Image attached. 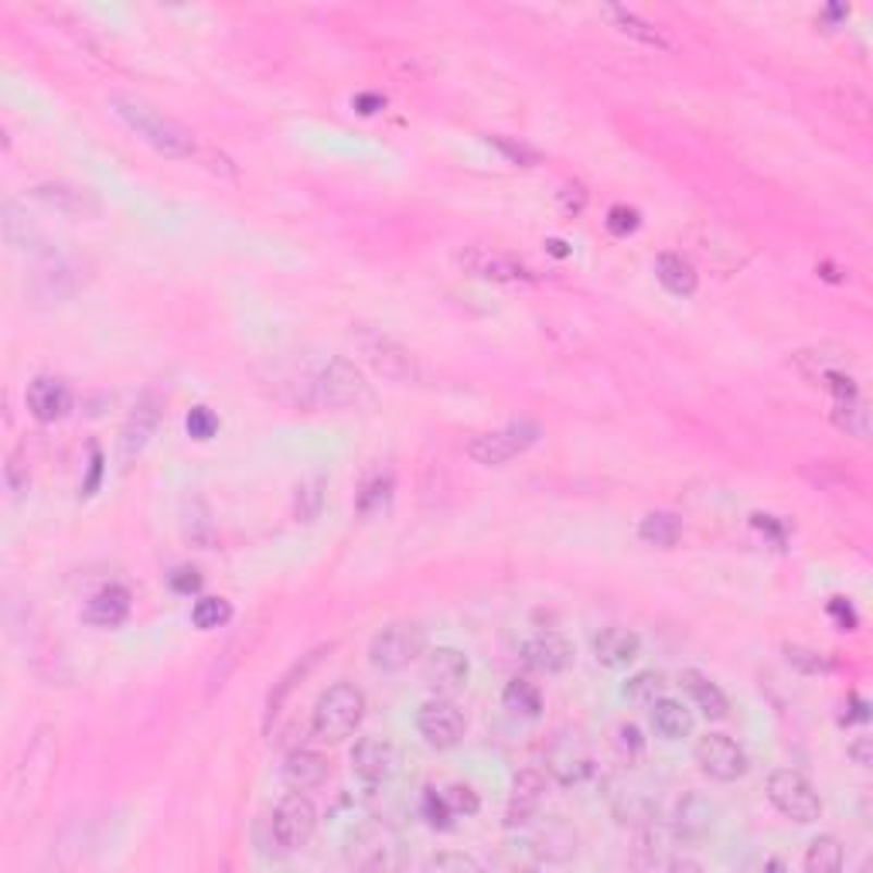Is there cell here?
<instances>
[{
    "mask_svg": "<svg viewBox=\"0 0 873 873\" xmlns=\"http://www.w3.org/2000/svg\"><path fill=\"white\" fill-rule=\"evenodd\" d=\"M110 110L131 126V131L158 153L164 158H174V161H185L198 150L195 144V134L182 120L168 116L164 110H158L153 102L140 99V96H131V93H116L110 96Z\"/></svg>",
    "mask_w": 873,
    "mask_h": 873,
    "instance_id": "6da1fadb",
    "label": "cell"
},
{
    "mask_svg": "<svg viewBox=\"0 0 873 873\" xmlns=\"http://www.w3.org/2000/svg\"><path fill=\"white\" fill-rule=\"evenodd\" d=\"M366 716V692L352 683H335L321 692L311 716V734L321 743H339L355 734Z\"/></svg>",
    "mask_w": 873,
    "mask_h": 873,
    "instance_id": "7a4b0ae2",
    "label": "cell"
},
{
    "mask_svg": "<svg viewBox=\"0 0 873 873\" xmlns=\"http://www.w3.org/2000/svg\"><path fill=\"white\" fill-rule=\"evenodd\" d=\"M352 339H355L358 352L366 355V362L382 379L396 382V386H417V382H420L423 372H420L417 355L409 352L406 345H399L396 339L382 335V331H376V328H355Z\"/></svg>",
    "mask_w": 873,
    "mask_h": 873,
    "instance_id": "3957f363",
    "label": "cell"
},
{
    "mask_svg": "<svg viewBox=\"0 0 873 873\" xmlns=\"http://www.w3.org/2000/svg\"><path fill=\"white\" fill-rule=\"evenodd\" d=\"M427 652V631L417 622H393L369 641V662L376 673H399Z\"/></svg>",
    "mask_w": 873,
    "mask_h": 873,
    "instance_id": "277c9868",
    "label": "cell"
},
{
    "mask_svg": "<svg viewBox=\"0 0 873 873\" xmlns=\"http://www.w3.org/2000/svg\"><path fill=\"white\" fill-rule=\"evenodd\" d=\"M767 799H772V806L785 819H791V823H799V826H809L823 815V799H819V791L812 788V782L802 772H791V767H782V772L767 778Z\"/></svg>",
    "mask_w": 873,
    "mask_h": 873,
    "instance_id": "5b68a950",
    "label": "cell"
},
{
    "mask_svg": "<svg viewBox=\"0 0 873 873\" xmlns=\"http://www.w3.org/2000/svg\"><path fill=\"white\" fill-rule=\"evenodd\" d=\"M372 399V390L366 376L355 369V362L348 358H331V362L321 369L318 382H315V403L328 406V409H348V406H362Z\"/></svg>",
    "mask_w": 873,
    "mask_h": 873,
    "instance_id": "8992f818",
    "label": "cell"
},
{
    "mask_svg": "<svg viewBox=\"0 0 873 873\" xmlns=\"http://www.w3.org/2000/svg\"><path fill=\"white\" fill-rule=\"evenodd\" d=\"M270 829H273V839L280 850H304L307 843H311L315 829H318V809L315 802L307 799L300 791H291L280 799V806L273 809V819H270Z\"/></svg>",
    "mask_w": 873,
    "mask_h": 873,
    "instance_id": "52a82bcc",
    "label": "cell"
},
{
    "mask_svg": "<svg viewBox=\"0 0 873 873\" xmlns=\"http://www.w3.org/2000/svg\"><path fill=\"white\" fill-rule=\"evenodd\" d=\"M536 441H539V427L529 420H519V423H508V427L492 430V433H478L468 444V454L478 460V465L502 468L505 460L526 454Z\"/></svg>",
    "mask_w": 873,
    "mask_h": 873,
    "instance_id": "ba28073f",
    "label": "cell"
},
{
    "mask_svg": "<svg viewBox=\"0 0 873 873\" xmlns=\"http://www.w3.org/2000/svg\"><path fill=\"white\" fill-rule=\"evenodd\" d=\"M457 263L465 267L471 276L495 280V284H539V273L529 263L516 260V256L502 253V249L471 246L465 253H457Z\"/></svg>",
    "mask_w": 873,
    "mask_h": 873,
    "instance_id": "9c48e42d",
    "label": "cell"
},
{
    "mask_svg": "<svg viewBox=\"0 0 873 873\" xmlns=\"http://www.w3.org/2000/svg\"><path fill=\"white\" fill-rule=\"evenodd\" d=\"M417 730L427 740V748L451 751V748H457V743H460V737H465L468 721H465V713L457 710V703H451V697H436V700H427L420 706Z\"/></svg>",
    "mask_w": 873,
    "mask_h": 873,
    "instance_id": "30bf717a",
    "label": "cell"
},
{
    "mask_svg": "<svg viewBox=\"0 0 873 873\" xmlns=\"http://www.w3.org/2000/svg\"><path fill=\"white\" fill-rule=\"evenodd\" d=\"M590 772H594V758L580 734L563 730L553 737L546 751V775H553L560 785H580Z\"/></svg>",
    "mask_w": 873,
    "mask_h": 873,
    "instance_id": "8fae6325",
    "label": "cell"
},
{
    "mask_svg": "<svg viewBox=\"0 0 873 873\" xmlns=\"http://www.w3.org/2000/svg\"><path fill=\"white\" fill-rule=\"evenodd\" d=\"M697 764H700V772L710 775L713 782H737V778L748 775V754H743L740 743L730 740L727 734L700 737Z\"/></svg>",
    "mask_w": 873,
    "mask_h": 873,
    "instance_id": "7c38bea8",
    "label": "cell"
},
{
    "mask_svg": "<svg viewBox=\"0 0 873 873\" xmlns=\"http://www.w3.org/2000/svg\"><path fill=\"white\" fill-rule=\"evenodd\" d=\"M352 767H355L358 782L369 785V788H379L399 772V751L386 737H362L352 748Z\"/></svg>",
    "mask_w": 873,
    "mask_h": 873,
    "instance_id": "4fadbf2b",
    "label": "cell"
},
{
    "mask_svg": "<svg viewBox=\"0 0 873 873\" xmlns=\"http://www.w3.org/2000/svg\"><path fill=\"white\" fill-rule=\"evenodd\" d=\"M86 284H89V273L79 260H72V256H51L48 267H41L35 276V297L48 304H65Z\"/></svg>",
    "mask_w": 873,
    "mask_h": 873,
    "instance_id": "5bb4252c",
    "label": "cell"
},
{
    "mask_svg": "<svg viewBox=\"0 0 873 873\" xmlns=\"http://www.w3.org/2000/svg\"><path fill=\"white\" fill-rule=\"evenodd\" d=\"M161 423V399L147 393L137 399V406L131 409V417H126L123 430H120V460L123 465H131L134 457L144 454V447L150 444L153 430Z\"/></svg>",
    "mask_w": 873,
    "mask_h": 873,
    "instance_id": "9a60e30c",
    "label": "cell"
},
{
    "mask_svg": "<svg viewBox=\"0 0 873 873\" xmlns=\"http://www.w3.org/2000/svg\"><path fill=\"white\" fill-rule=\"evenodd\" d=\"M543 795H546V772H539V767H522V772L512 778L505 823L512 829L529 826L536 819V812H539V806H543Z\"/></svg>",
    "mask_w": 873,
    "mask_h": 873,
    "instance_id": "2e32d148",
    "label": "cell"
},
{
    "mask_svg": "<svg viewBox=\"0 0 873 873\" xmlns=\"http://www.w3.org/2000/svg\"><path fill=\"white\" fill-rule=\"evenodd\" d=\"M471 665L457 649H433L423 662V679L436 697H454L468 686Z\"/></svg>",
    "mask_w": 873,
    "mask_h": 873,
    "instance_id": "e0dca14e",
    "label": "cell"
},
{
    "mask_svg": "<svg viewBox=\"0 0 873 873\" xmlns=\"http://www.w3.org/2000/svg\"><path fill=\"white\" fill-rule=\"evenodd\" d=\"M522 662L532 673H546L556 676L574 665V645L556 631H539L522 645Z\"/></svg>",
    "mask_w": 873,
    "mask_h": 873,
    "instance_id": "ac0fdd59",
    "label": "cell"
},
{
    "mask_svg": "<svg viewBox=\"0 0 873 873\" xmlns=\"http://www.w3.org/2000/svg\"><path fill=\"white\" fill-rule=\"evenodd\" d=\"M24 403H28L32 417L38 423H56L62 420L69 409H72V393L62 379L56 376H35L28 382V393H24Z\"/></svg>",
    "mask_w": 873,
    "mask_h": 873,
    "instance_id": "d6986e66",
    "label": "cell"
},
{
    "mask_svg": "<svg viewBox=\"0 0 873 873\" xmlns=\"http://www.w3.org/2000/svg\"><path fill=\"white\" fill-rule=\"evenodd\" d=\"M35 198L45 201L48 209H56L59 216H69V219H96L102 212V201L96 198V192L75 188V185H65V182L38 185Z\"/></svg>",
    "mask_w": 873,
    "mask_h": 873,
    "instance_id": "ffe728a7",
    "label": "cell"
},
{
    "mask_svg": "<svg viewBox=\"0 0 873 873\" xmlns=\"http://www.w3.org/2000/svg\"><path fill=\"white\" fill-rule=\"evenodd\" d=\"M529 850L546 863H567L577 857V833L563 823V819L550 815L546 823L529 836Z\"/></svg>",
    "mask_w": 873,
    "mask_h": 873,
    "instance_id": "44dd1931",
    "label": "cell"
},
{
    "mask_svg": "<svg viewBox=\"0 0 873 873\" xmlns=\"http://www.w3.org/2000/svg\"><path fill=\"white\" fill-rule=\"evenodd\" d=\"M280 778L294 791H311L328 782V758L311 748H294L280 764Z\"/></svg>",
    "mask_w": 873,
    "mask_h": 873,
    "instance_id": "7402d4cb",
    "label": "cell"
},
{
    "mask_svg": "<svg viewBox=\"0 0 873 873\" xmlns=\"http://www.w3.org/2000/svg\"><path fill=\"white\" fill-rule=\"evenodd\" d=\"M126 614H131V590L120 583H107L86 601L83 622L96 628H116L126 622Z\"/></svg>",
    "mask_w": 873,
    "mask_h": 873,
    "instance_id": "603a6c76",
    "label": "cell"
},
{
    "mask_svg": "<svg viewBox=\"0 0 873 873\" xmlns=\"http://www.w3.org/2000/svg\"><path fill=\"white\" fill-rule=\"evenodd\" d=\"M641 652V638L628 628H604L594 635V659L604 669H628Z\"/></svg>",
    "mask_w": 873,
    "mask_h": 873,
    "instance_id": "cb8c5ba5",
    "label": "cell"
},
{
    "mask_svg": "<svg viewBox=\"0 0 873 873\" xmlns=\"http://www.w3.org/2000/svg\"><path fill=\"white\" fill-rule=\"evenodd\" d=\"M679 686L689 692V700L697 703V710L710 721H727L730 716V700L724 697V689L716 686L710 676H703L700 669H683Z\"/></svg>",
    "mask_w": 873,
    "mask_h": 873,
    "instance_id": "d4e9b609",
    "label": "cell"
},
{
    "mask_svg": "<svg viewBox=\"0 0 873 873\" xmlns=\"http://www.w3.org/2000/svg\"><path fill=\"white\" fill-rule=\"evenodd\" d=\"M655 276H659V284L676 297H692L700 287V273L692 270V263L683 253H659Z\"/></svg>",
    "mask_w": 873,
    "mask_h": 873,
    "instance_id": "484cf974",
    "label": "cell"
},
{
    "mask_svg": "<svg viewBox=\"0 0 873 873\" xmlns=\"http://www.w3.org/2000/svg\"><path fill=\"white\" fill-rule=\"evenodd\" d=\"M853 362L850 348H839V345H823V348H809V352H799L791 355V366L799 369L809 382H819L829 372H839Z\"/></svg>",
    "mask_w": 873,
    "mask_h": 873,
    "instance_id": "4316f807",
    "label": "cell"
},
{
    "mask_svg": "<svg viewBox=\"0 0 873 873\" xmlns=\"http://www.w3.org/2000/svg\"><path fill=\"white\" fill-rule=\"evenodd\" d=\"M614 28H618L622 35H628V38H635V41H641V45H649V48H662V51H669L673 48V41L662 35V28H655V24H649L645 17H638L635 11H628V8H618V4H607L604 11H601Z\"/></svg>",
    "mask_w": 873,
    "mask_h": 873,
    "instance_id": "83f0119b",
    "label": "cell"
},
{
    "mask_svg": "<svg viewBox=\"0 0 873 873\" xmlns=\"http://www.w3.org/2000/svg\"><path fill=\"white\" fill-rule=\"evenodd\" d=\"M652 727L662 740H683L692 734L697 721H692V710L683 706L679 700H669V697H659L652 703Z\"/></svg>",
    "mask_w": 873,
    "mask_h": 873,
    "instance_id": "f1b7e54d",
    "label": "cell"
},
{
    "mask_svg": "<svg viewBox=\"0 0 873 873\" xmlns=\"http://www.w3.org/2000/svg\"><path fill=\"white\" fill-rule=\"evenodd\" d=\"M713 815H716V809L706 799H700V795H689V799L679 806V823H676L679 839H686V843L703 839L713 829Z\"/></svg>",
    "mask_w": 873,
    "mask_h": 873,
    "instance_id": "f546056e",
    "label": "cell"
},
{
    "mask_svg": "<svg viewBox=\"0 0 873 873\" xmlns=\"http://www.w3.org/2000/svg\"><path fill=\"white\" fill-rule=\"evenodd\" d=\"M683 536V522L673 516V512H649L645 519L638 526V539L649 546H659V550H673Z\"/></svg>",
    "mask_w": 873,
    "mask_h": 873,
    "instance_id": "4dcf8cb0",
    "label": "cell"
},
{
    "mask_svg": "<svg viewBox=\"0 0 873 873\" xmlns=\"http://www.w3.org/2000/svg\"><path fill=\"white\" fill-rule=\"evenodd\" d=\"M0 222H4V239L8 246L14 249H24V253H38L41 249V236L35 233V225L28 222V216H21V209L14 201H4V209H0Z\"/></svg>",
    "mask_w": 873,
    "mask_h": 873,
    "instance_id": "1f68e13d",
    "label": "cell"
},
{
    "mask_svg": "<svg viewBox=\"0 0 873 873\" xmlns=\"http://www.w3.org/2000/svg\"><path fill=\"white\" fill-rule=\"evenodd\" d=\"M833 423L839 430H846L850 436H860V441H866V436H870V409H866V399L860 393L836 399L833 403Z\"/></svg>",
    "mask_w": 873,
    "mask_h": 873,
    "instance_id": "d6a6232c",
    "label": "cell"
},
{
    "mask_svg": "<svg viewBox=\"0 0 873 873\" xmlns=\"http://www.w3.org/2000/svg\"><path fill=\"white\" fill-rule=\"evenodd\" d=\"M809 873H836L843 870V843L836 836H815L806 850Z\"/></svg>",
    "mask_w": 873,
    "mask_h": 873,
    "instance_id": "836d02e7",
    "label": "cell"
},
{
    "mask_svg": "<svg viewBox=\"0 0 873 873\" xmlns=\"http://www.w3.org/2000/svg\"><path fill=\"white\" fill-rule=\"evenodd\" d=\"M505 710H512L516 716H526V721H536L539 713H543V697H539V689L526 679H512L505 686V697H502Z\"/></svg>",
    "mask_w": 873,
    "mask_h": 873,
    "instance_id": "e575fe53",
    "label": "cell"
},
{
    "mask_svg": "<svg viewBox=\"0 0 873 873\" xmlns=\"http://www.w3.org/2000/svg\"><path fill=\"white\" fill-rule=\"evenodd\" d=\"M662 692H665V679H662V673H652V669L638 673L625 683V700H631L638 706H652Z\"/></svg>",
    "mask_w": 873,
    "mask_h": 873,
    "instance_id": "d590c367",
    "label": "cell"
},
{
    "mask_svg": "<svg viewBox=\"0 0 873 873\" xmlns=\"http://www.w3.org/2000/svg\"><path fill=\"white\" fill-rule=\"evenodd\" d=\"M229 618H233V607H229V601H222V598H201V601H195V607H192V622H195V628H201V631L222 628Z\"/></svg>",
    "mask_w": 873,
    "mask_h": 873,
    "instance_id": "8d00e7d4",
    "label": "cell"
},
{
    "mask_svg": "<svg viewBox=\"0 0 873 873\" xmlns=\"http://www.w3.org/2000/svg\"><path fill=\"white\" fill-rule=\"evenodd\" d=\"M390 499H393V478L379 475L358 492V512H362V516H379V512L390 505Z\"/></svg>",
    "mask_w": 873,
    "mask_h": 873,
    "instance_id": "74e56055",
    "label": "cell"
},
{
    "mask_svg": "<svg viewBox=\"0 0 873 873\" xmlns=\"http://www.w3.org/2000/svg\"><path fill=\"white\" fill-rule=\"evenodd\" d=\"M785 659H788V665H795V669L806 673V676H819V673L833 669V662L823 652H812V649H802V645H785Z\"/></svg>",
    "mask_w": 873,
    "mask_h": 873,
    "instance_id": "f35d334b",
    "label": "cell"
},
{
    "mask_svg": "<svg viewBox=\"0 0 873 873\" xmlns=\"http://www.w3.org/2000/svg\"><path fill=\"white\" fill-rule=\"evenodd\" d=\"M423 819H427L433 829H451L454 809L447 802V795H441L436 788H427V795H423Z\"/></svg>",
    "mask_w": 873,
    "mask_h": 873,
    "instance_id": "ab89813d",
    "label": "cell"
},
{
    "mask_svg": "<svg viewBox=\"0 0 873 873\" xmlns=\"http://www.w3.org/2000/svg\"><path fill=\"white\" fill-rule=\"evenodd\" d=\"M321 655H324V649L311 652V655H307L304 662H297V665H294V669H291V673H287L284 679H280L276 692H270V716L276 713V706H280V703H284V697H287V692L294 689V683H297V679H304V676H307V669H311V665H315V662H318Z\"/></svg>",
    "mask_w": 873,
    "mask_h": 873,
    "instance_id": "60d3db41",
    "label": "cell"
},
{
    "mask_svg": "<svg viewBox=\"0 0 873 873\" xmlns=\"http://www.w3.org/2000/svg\"><path fill=\"white\" fill-rule=\"evenodd\" d=\"M185 427H188V436H195V441H212V436L219 433V417L209 406H195L185 420Z\"/></svg>",
    "mask_w": 873,
    "mask_h": 873,
    "instance_id": "b9f144b4",
    "label": "cell"
},
{
    "mask_svg": "<svg viewBox=\"0 0 873 873\" xmlns=\"http://www.w3.org/2000/svg\"><path fill=\"white\" fill-rule=\"evenodd\" d=\"M488 144L499 147L512 164H522V168L539 164V150H532L529 144H516V140H508V137H488Z\"/></svg>",
    "mask_w": 873,
    "mask_h": 873,
    "instance_id": "7bdbcfd3",
    "label": "cell"
},
{
    "mask_svg": "<svg viewBox=\"0 0 873 873\" xmlns=\"http://www.w3.org/2000/svg\"><path fill=\"white\" fill-rule=\"evenodd\" d=\"M638 225H641V216L635 209H628V205H614V209L607 212V229L614 236H631Z\"/></svg>",
    "mask_w": 873,
    "mask_h": 873,
    "instance_id": "ee69618b",
    "label": "cell"
},
{
    "mask_svg": "<svg viewBox=\"0 0 873 873\" xmlns=\"http://www.w3.org/2000/svg\"><path fill=\"white\" fill-rule=\"evenodd\" d=\"M556 201H560L563 216H580L587 209V188L577 185V182L574 185H563L560 195H556Z\"/></svg>",
    "mask_w": 873,
    "mask_h": 873,
    "instance_id": "f6af8a7d",
    "label": "cell"
},
{
    "mask_svg": "<svg viewBox=\"0 0 873 873\" xmlns=\"http://www.w3.org/2000/svg\"><path fill=\"white\" fill-rule=\"evenodd\" d=\"M447 795V802H451V809H454V815H475L478 812V795L468 788V785H454L451 791H444Z\"/></svg>",
    "mask_w": 873,
    "mask_h": 873,
    "instance_id": "bcb514c9",
    "label": "cell"
},
{
    "mask_svg": "<svg viewBox=\"0 0 873 873\" xmlns=\"http://www.w3.org/2000/svg\"><path fill=\"white\" fill-rule=\"evenodd\" d=\"M427 870H471V873H478L481 863L471 860V857H465V853H436V857L427 863Z\"/></svg>",
    "mask_w": 873,
    "mask_h": 873,
    "instance_id": "7dc6e473",
    "label": "cell"
},
{
    "mask_svg": "<svg viewBox=\"0 0 873 873\" xmlns=\"http://www.w3.org/2000/svg\"><path fill=\"white\" fill-rule=\"evenodd\" d=\"M198 587H201V577L192 567H182V570L171 574V590H174V594H195Z\"/></svg>",
    "mask_w": 873,
    "mask_h": 873,
    "instance_id": "c3c4849f",
    "label": "cell"
},
{
    "mask_svg": "<svg viewBox=\"0 0 873 873\" xmlns=\"http://www.w3.org/2000/svg\"><path fill=\"white\" fill-rule=\"evenodd\" d=\"M829 614H833L836 625H839L843 631H853V628H857V611L850 607V601L833 598V601H829Z\"/></svg>",
    "mask_w": 873,
    "mask_h": 873,
    "instance_id": "681fc988",
    "label": "cell"
},
{
    "mask_svg": "<svg viewBox=\"0 0 873 873\" xmlns=\"http://www.w3.org/2000/svg\"><path fill=\"white\" fill-rule=\"evenodd\" d=\"M102 481V451L93 447V457H89V478L83 481V495H93Z\"/></svg>",
    "mask_w": 873,
    "mask_h": 873,
    "instance_id": "f907efd6",
    "label": "cell"
},
{
    "mask_svg": "<svg viewBox=\"0 0 873 873\" xmlns=\"http://www.w3.org/2000/svg\"><path fill=\"white\" fill-rule=\"evenodd\" d=\"M382 107H386V99H382V96H372V93L355 96V110L362 113V116H372V113H379Z\"/></svg>",
    "mask_w": 873,
    "mask_h": 873,
    "instance_id": "816d5d0a",
    "label": "cell"
},
{
    "mask_svg": "<svg viewBox=\"0 0 873 873\" xmlns=\"http://www.w3.org/2000/svg\"><path fill=\"white\" fill-rule=\"evenodd\" d=\"M754 526L761 529V532H767L775 539V543H785V526L775 519V516H754Z\"/></svg>",
    "mask_w": 873,
    "mask_h": 873,
    "instance_id": "f5cc1de1",
    "label": "cell"
},
{
    "mask_svg": "<svg viewBox=\"0 0 873 873\" xmlns=\"http://www.w3.org/2000/svg\"><path fill=\"white\" fill-rule=\"evenodd\" d=\"M8 488H11L14 495L28 492V475H21V465H17V460H11V465H8Z\"/></svg>",
    "mask_w": 873,
    "mask_h": 873,
    "instance_id": "db71d44e",
    "label": "cell"
},
{
    "mask_svg": "<svg viewBox=\"0 0 873 873\" xmlns=\"http://www.w3.org/2000/svg\"><path fill=\"white\" fill-rule=\"evenodd\" d=\"M850 758H853L860 767H870V737H860L857 743H850Z\"/></svg>",
    "mask_w": 873,
    "mask_h": 873,
    "instance_id": "11a10c76",
    "label": "cell"
},
{
    "mask_svg": "<svg viewBox=\"0 0 873 873\" xmlns=\"http://www.w3.org/2000/svg\"><path fill=\"white\" fill-rule=\"evenodd\" d=\"M546 246H550V253H553V256H567V253H570V249H567V243H563V239H550Z\"/></svg>",
    "mask_w": 873,
    "mask_h": 873,
    "instance_id": "9f6ffc18",
    "label": "cell"
}]
</instances>
